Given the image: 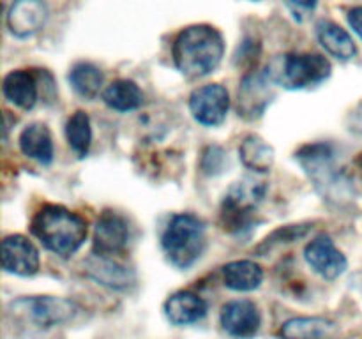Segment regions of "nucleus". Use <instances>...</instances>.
I'll return each mask as SVG.
<instances>
[{"mask_svg": "<svg viewBox=\"0 0 362 339\" xmlns=\"http://www.w3.org/2000/svg\"><path fill=\"white\" fill-rule=\"evenodd\" d=\"M225 55V41L212 25H191L177 34L172 46L175 67L186 78L197 80L218 69Z\"/></svg>", "mask_w": 362, "mask_h": 339, "instance_id": "nucleus-1", "label": "nucleus"}, {"mask_svg": "<svg viewBox=\"0 0 362 339\" xmlns=\"http://www.w3.org/2000/svg\"><path fill=\"white\" fill-rule=\"evenodd\" d=\"M32 233L52 253L69 258L83 246L88 226L81 215L60 205H45L32 219Z\"/></svg>", "mask_w": 362, "mask_h": 339, "instance_id": "nucleus-2", "label": "nucleus"}, {"mask_svg": "<svg viewBox=\"0 0 362 339\" xmlns=\"http://www.w3.org/2000/svg\"><path fill=\"white\" fill-rule=\"evenodd\" d=\"M265 76L288 90H304L331 76V62L318 53H288L272 60Z\"/></svg>", "mask_w": 362, "mask_h": 339, "instance_id": "nucleus-3", "label": "nucleus"}, {"mask_svg": "<svg viewBox=\"0 0 362 339\" xmlns=\"http://www.w3.org/2000/svg\"><path fill=\"white\" fill-rule=\"evenodd\" d=\"M161 246L175 267L187 268L205 249V226L193 214H175L166 225Z\"/></svg>", "mask_w": 362, "mask_h": 339, "instance_id": "nucleus-4", "label": "nucleus"}, {"mask_svg": "<svg viewBox=\"0 0 362 339\" xmlns=\"http://www.w3.org/2000/svg\"><path fill=\"white\" fill-rule=\"evenodd\" d=\"M11 314L18 320L39 328H49L55 325L67 323L78 313V306L64 297H25L13 300L9 306Z\"/></svg>", "mask_w": 362, "mask_h": 339, "instance_id": "nucleus-5", "label": "nucleus"}, {"mask_svg": "<svg viewBox=\"0 0 362 339\" xmlns=\"http://www.w3.org/2000/svg\"><path fill=\"white\" fill-rule=\"evenodd\" d=\"M265 187L262 182L255 180H243L237 182L225 196L221 208L223 225L226 230H240L247 225L251 212L260 203Z\"/></svg>", "mask_w": 362, "mask_h": 339, "instance_id": "nucleus-6", "label": "nucleus"}, {"mask_svg": "<svg viewBox=\"0 0 362 339\" xmlns=\"http://www.w3.org/2000/svg\"><path fill=\"white\" fill-rule=\"evenodd\" d=\"M230 108V94L223 85L211 83L194 88L189 95V112L198 124L207 127L225 122Z\"/></svg>", "mask_w": 362, "mask_h": 339, "instance_id": "nucleus-7", "label": "nucleus"}, {"mask_svg": "<svg viewBox=\"0 0 362 339\" xmlns=\"http://www.w3.org/2000/svg\"><path fill=\"white\" fill-rule=\"evenodd\" d=\"M262 316L255 302L246 299L230 300L221 309V327L235 339H251L258 334Z\"/></svg>", "mask_w": 362, "mask_h": 339, "instance_id": "nucleus-8", "label": "nucleus"}, {"mask_svg": "<svg viewBox=\"0 0 362 339\" xmlns=\"http://www.w3.org/2000/svg\"><path fill=\"white\" fill-rule=\"evenodd\" d=\"M129 240V228L122 215L106 210L94 228V253L99 256H115L122 253Z\"/></svg>", "mask_w": 362, "mask_h": 339, "instance_id": "nucleus-9", "label": "nucleus"}, {"mask_svg": "<svg viewBox=\"0 0 362 339\" xmlns=\"http://www.w3.org/2000/svg\"><path fill=\"white\" fill-rule=\"evenodd\" d=\"M308 265L324 279H338L349 267L345 254L334 246L329 237H317L304 249Z\"/></svg>", "mask_w": 362, "mask_h": 339, "instance_id": "nucleus-10", "label": "nucleus"}, {"mask_svg": "<svg viewBox=\"0 0 362 339\" xmlns=\"http://www.w3.org/2000/svg\"><path fill=\"white\" fill-rule=\"evenodd\" d=\"M48 7L42 0H14L7 11V28L20 39L32 37L46 23Z\"/></svg>", "mask_w": 362, "mask_h": 339, "instance_id": "nucleus-11", "label": "nucleus"}, {"mask_svg": "<svg viewBox=\"0 0 362 339\" xmlns=\"http://www.w3.org/2000/svg\"><path fill=\"white\" fill-rule=\"evenodd\" d=\"M2 268L14 275H34L39 270V251L27 237L9 235L2 242Z\"/></svg>", "mask_w": 362, "mask_h": 339, "instance_id": "nucleus-12", "label": "nucleus"}, {"mask_svg": "<svg viewBox=\"0 0 362 339\" xmlns=\"http://www.w3.org/2000/svg\"><path fill=\"white\" fill-rule=\"evenodd\" d=\"M297 159L306 170L310 179H313L315 186L324 187V194L331 193L332 186H334V166H332V152L329 145L317 143L308 145L303 150L297 154Z\"/></svg>", "mask_w": 362, "mask_h": 339, "instance_id": "nucleus-13", "label": "nucleus"}, {"mask_svg": "<svg viewBox=\"0 0 362 339\" xmlns=\"http://www.w3.org/2000/svg\"><path fill=\"white\" fill-rule=\"evenodd\" d=\"M165 314L170 323L184 327L200 321L207 314V304L193 292H177L166 300Z\"/></svg>", "mask_w": 362, "mask_h": 339, "instance_id": "nucleus-14", "label": "nucleus"}, {"mask_svg": "<svg viewBox=\"0 0 362 339\" xmlns=\"http://www.w3.org/2000/svg\"><path fill=\"white\" fill-rule=\"evenodd\" d=\"M4 95L11 105L21 109H32L37 102V78L27 69L11 71L4 78Z\"/></svg>", "mask_w": 362, "mask_h": 339, "instance_id": "nucleus-15", "label": "nucleus"}, {"mask_svg": "<svg viewBox=\"0 0 362 339\" xmlns=\"http://www.w3.org/2000/svg\"><path fill=\"white\" fill-rule=\"evenodd\" d=\"M334 321L322 316L290 318L279 327V339H331L336 332Z\"/></svg>", "mask_w": 362, "mask_h": 339, "instance_id": "nucleus-16", "label": "nucleus"}, {"mask_svg": "<svg viewBox=\"0 0 362 339\" xmlns=\"http://www.w3.org/2000/svg\"><path fill=\"white\" fill-rule=\"evenodd\" d=\"M269 85H274L267 76H247L239 90V112L246 119H257L271 102Z\"/></svg>", "mask_w": 362, "mask_h": 339, "instance_id": "nucleus-17", "label": "nucleus"}, {"mask_svg": "<svg viewBox=\"0 0 362 339\" xmlns=\"http://www.w3.org/2000/svg\"><path fill=\"white\" fill-rule=\"evenodd\" d=\"M85 270L99 285L108 286L112 290H126L133 282V274L108 256L94 254L85 261Z\"/></svg>", "mask_w": 362, "mask_h": 339, "instance_id": "nucleus-18", "label": "nucleus"}, {"mask_svg": "<svg viewBox=\"0 0 362 339\" xmlns=\"http://www.w3.org/2000/svg\"><path fill=\"white\" fill-rule=\"evenodd\" d=\"M317 37L322 48L338 60H350L356 56L357 48L349 32L331 20H322L317 23Z\"/></svg>", "mask_w": 362, "mask_h": 339, "instance_id": "nucleus-19", "label": "nucleus"}, {"mask_svg": "<svg viewBox=\"0 0 362 339\" xmlns=\"http://www.w3.org/2000/svg\"><path fill=\"white\" fill-rule=\"evenodd\" d=\"M223 281L233 292H253L264 281V270L251 260L230 261L223 267Z\"/></svg>", "mask_w": 362, "mask_h": 339, "instance_id": "nucleus-20", "label": "nucleus"}, {"mask_svg": "<svg viewBox=\"0 0 362 339\" xmlns=\"http://www.w3.org/2000/svg\"><path fill=\"white\" fill-rule=\"evenodd\" d=\"M20 148L27 157L49 165L53 161V141L48 127L42 124H30L20 134Z\"/></svg>", "mask_w": 362, "mask_h": 339, "instance_id": "nucleus-21", "label": "nucleus"}, {"mask_svg": "<svg viewBox=\"0 0 362 339\" xmlns=\"http://www.w3.org/2000/svg\"><path fill=\"white\" fill-rule=\"evenodd\" d=\"M239 157L251 172L265 173L274 165V148L258 134H250L239 145Z\"/></svg>", "mask_w": 362, "mask_h": 339, "instance_id": "nucleus-22", "label": "nucleus"}, {"mask_svg": "<svg viewBox=\"0 0 362 339\" xmlns=\"http://www.w3.org/2000/svg\"><path fill=\"white\" fill-rule=\"evenodd\" d=\"M103 101L115 112H133L144 102V92L134 81L115 80L103 92Z\"/></svg>", "mask_w": 362, "mask_h": 339, "instance_id": "nucleus-23", "label": "nucleus"}, {"mask_svg": "<svg viewBox=\"0 0 362 339\" xmlns=\"http://www.w3.org/2000/svg\"><path fill=\"white\" fill-rule=\"evenodd\" d=\"M103 81H105V76L101 69L90 62H78L69 71L71 87L85 99L98 97L103 88Z\"/></svg>", "mask_w": 362, "mask_h": 339, "instance_id": "nucleus-24", "label": "nucleus"}, {"mask_svg": "<svg viewBox=\"0 0 362 339\" xmlns=\"http://www.w3.org/2000/svg\"><path fill=\"white\" fill-rule=\"evenodd\" d=\"M66 136L67 143L78 157H85L88 154L92 143V127L87 113L78 109L69 117L66 124Z\"/></svg>", "mask_w": 362, "mask_h": 339, "instance_id": "nucleus-25", "label": "nucleus"}, {"mask_svg": "<svg viewBox=\"0 0 362 339\" xmlns=\"http://www.w3.org/2000/svg\"><path fill=\"white\" fill-rule=\"evenodd\" d=\"M318 0H286V6L292 11L293 18L303 21L304 18L310 16L315 9H317Z\"/></svg>", "mask_w": 362, "mask_h": 339, "instance_id": "nucleus-26", "label": "nucleus"}, {"mask_svg": "<svg viewBox=\"0 0 362 339\" xmlns=\"http://www.w3.org/2000/svg\"><path fill=\"white\" fill-rule=\"evenodd\" d=\"M346 20H349L354 32L362 39V6L352 7V9L349 11V14H346Z\"/></svg>", "mask_w": 362, "mask_h": 339, "instance_id": "nucleus-27", "label": "nucleus"}, {"mask_svg": "<svg viewBox=\"0 0 362 339\" xmlns=\"http://www.w3.org/2000/svg\"><path fill=\"white\" fill-rule=\"evenodd\" d=\"M349 129L352 131V133L361 134L362 136V105L359 106V108H356L352 113H350Z\"/></svg>", "mask_w": 362, "mask_h": 339, "instance_id": "nucleus-28", "label": "nucleus"}, {"mask_svg": "<svg viewBox=\"0 0 362 339\" xmlns=\"http://www.w3.org/2000/svg\"><path fill=\"white\" fill-rule=\"evenodd\" d=\"M359 166H361V170H362V155H361V159H359Z\"/></svg>", "mask_w": 362, "mask_h": 339, "instance_id": "nucleus-29", "label": "nucleus"}, {"mask_svg": "<svg viewBox=\"0 0 362 339\" xmlns=\"http://www.w3.org/2000/svg\"><path fill=\"white\" fill-rule=\"evenodd\" d=\"M255 2H257V0H255Z\"/></svg>", "mask_w": 362, "mask_h": 339, "instance_id": "nucleus-30", "label": "nucleus"}]
</instances>
